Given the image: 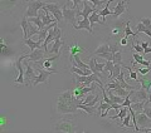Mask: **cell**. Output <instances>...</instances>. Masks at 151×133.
Instances as JSON below:
<instances>
[{
  "label": "cell",
  "instance_id": "obj_1",
  "mask_svg": "<svg viewBox=\"0 0 151 133\" xmlns=\"http://www.w3.org/2000/svg\"><path fill=\"white\" fill-rule=\"evenodd\" d=\"M82 103V99H78L74 96L73 91H65L59 94L57 102V112L59 114H74L78 109V104Z\"/></svg>",
  "mask_w": 151,
  "mask_h": 133
},
{
  "label": "cell",
  "instance_id": "obj_2",
  "mask_svg": "<svg viewBox=\"0 0 151 133\" xmlns=\"http://www.w3.org/2000/svg\"><path fill=\"white\" fill-rule=\"evenodd\" d=\"M74 82H76V85L81 84L83 83L86 87H88V85H91L92 83H97L100 87H102L103 83L102 80L100 79V77H98L97 74H89V75H79V74H74Z\"/></svg>",
  "mask_w": 151,
  "mask_h": 133
},
{
  "label": "cell",
  "instance_id": "obj_3",
  "mask_svg": "<svg viewBox=\"0 0 151 133\" xmlns=\"http://www.w3.org/2000/svg\"><path fill=\"white\" fill-rule=\"evenodd\" d=\"M45 5L44 0H30L29 5H28V9L24 15L27 18H30V16H38L39 15V9H43V6Z\"/></svg>",
  "mask_w": 151,
  "mask_h": 133
},
{
  "label": "cell",
  "instance_id": "obj_4",
  "mask_svg": "<svg viewBox=\"0 0 151 133\" xmlns=\"http://www.w3.org/2000/svg\"><path fill=\"white\" fill-rule=\"evenodd\" d=\"M28 56H29V54H23V55H20V58H18V59L15 60V63H14L15 68L18 69V72H19V77H18L15 80H14V82L18 83V84H25V79H24L25 69L23 68V63H22V61L24 60V59H27Z\"/></svg>",
  "mask_w": 151,
  "mask_h": 133
},
{
  "label": "cell",
  "instance_id": "obj_5",
  "mask_svg": "<svg viewBox=\"0 0 151 133\" xmlns=\"http://www.w3.org/2000/svg\"><path fill=\"white\" fill-rule=\"evenodd\" d=\"M149 92L144 88H139V89H134L130 91V98L132 103L134 102H146L149 99Z\"/></svg>",
  "mask_w": 151,
  "mask_h": 133
},
{
  "label": "cell",
  "instance_id": "obj_6",
  "mask_svg": "<svg viewBox=\"0 0 151 133\" xmlns=\"http://www.w3.org/2000/svg\"><path fill=\"white\" fill-rule=\"evenodd\" d=\"M38 68V74H37V78L34 80V83H33V87L37 84H39V83H47L48 82V78H49V75L50 74H53V73H57V70H48V69H44V68H42V66H37Z\"/></svg>",
  "mask_w": 151,
  "mask_h": 133
},
{
  "label": "cell",
  "instance_id": "obj_7",
  "mask_svg": "<svg viewBox=\"0 0 151 133\" xmlns=\"http://www.w3.org/2000/svg\"><path fill=\"white\" fill-rule=\"evenodd\" d=\"M55 132H65V133H70L76 131V124L74 122L68 121V119H62L59 121L54 127Z\"/></svg>",
  "mask_w": 151,
  "mask_h": 133
},
{
  "label": "cell",
  "instance_id": "obj_8",
  "mask_svg": "<svg viewBox=\"0 0 151 133\" xmlns=\"http://www.w3.org/2000/svg\"><path fill=\"white\" fill-rule=\"evenodd\" d=\"M43 9H47L48 11L53 14V16L55 18L57 21H60L63 19V10H60V4L58 3H50V4H45Z\"/></svg>",
  "mask_w": 151,
  "mask_h": 133
},
{
  "label": "cell",
  "instance_id": "obj_9",
  "mask_svg": "<svg viewBox=\"0 0 151 133\" xmlns=\"http://www.w3.org/2000/svg\"><path fill=\"white\" fill-rule=\"evenodd\" d=\"M62 10H63V19L65 21H68V23H70L72 25H76L77 23H76V16L78 15V9H76V8H73V9H68L67 6H63L62 8Z\"/></svg>",
  "mask_w": 151,
  "mask_h": 133
},
{
  "label": "cell",
  "instance_id": "obj_10",
  "mask_svg": "<svg viewBox=\"0 0 151 133\" xmlns=\"http://www.w3.org/2000/svg\"><path fill=\"white\" fill-rule=\"evenodd\" d=\"M35 78H37V74L34 73V69H33L32 63L28 60L27 63H25V75H24L25 85H33Z\"/></svg>",
  "mask_w": 151,
  "mask_h": 133
},
{
  "label": "cell",
  "instance_id": "obj_11",
  "mask_svg": "<svg viewBox=\"0 0 151 133\" xmlns=\"http://www.w3.org/2000/svg\"><path fill=\"white\" fill-rule=\"evenodd\" d=\"M127 8H129V0H120L117 5L112 9V15L115 18L121 16L127 10Z\"/></svg>",
  "mask_w": 151,
  "mask_h": 133
},
{
  "label": "cell",
  "instance_id": "obj_12",
  "mask_svg": "<svg viewBox=\"0 0 151 133\" xmlns=\"http://www.w3.org/2000/svg\"><path fill=\"white\" fill-rule=\"evenodd\" d=\"M73 28H74L76 30L86 29V30H88V31H89V34H92V33H93V28H92L91 21H89V18H83L82 20H79L76 25H73Z\"/></svg>",
  "mask_w": 151,
  "mask_h": 133
},
{
  "label": "cell",
  "instance_id": "obj_13",
  "mask_svg": "<svg viewBox=\"0 0 151 133\" xmlns=\"http://www.w3.org/2000/svg\"><path fill=\"white\" fill-rule=\"evenodd\" d=\"M44 54H45V51H43L40 48H37V49L30 51L28 59H29V61H40V60H43L45 58Z\"/></svg>",
  "mask_w": 151,
  "mask_h": 133
},
{
  "label": "cell",
  "instance_id": "obj_14",
  "mask_svg": "<svg viewBox=\"0 0 151 133\" xmlns=\"http://www.w3.org/2000/svg\"><path fill=\"white\" fill-rule=\"evenodd\" d=\"M96 10L93 6L89 5V3L87 1V0H84L83 1V10L78 13V15H82V18H89V15Z\"/></svg>",
  "mask_w": 151,
  "mask_h": 133
},
{
  "label": "cell",
  "instance_id": "obj_15",
  "mask_svg": "<svg viewBox=\"0 0 151 133\" xmlns=\"http://www.w3.org/2000/svg\"><path fill=\"white\" fill-rule=\"evenodd\" d=\"M24 44L27 46H29L30 51L37 48H43V40H39V39H38V41H34L32 40V38H28V39H24Z\"/></svg>",
  "mask_w": 151,
  "mask_h": 133
},
{
  "label": "cell",
  "instance_id": "obj_16",
  "mask_svg": "<svg viewBox=\"0 0 151 133\" xmlns=\"http://www.w3.org/2000/svg\"><path fill=\"white\" fill-rule=\"evenodd\" d=\"M150 123H151V119L147 116H146L145 112L137 113V124L141 126V128H142V127H147Z\"/></svg>",
  "mask_w": 151,
  "mask_h": 133
},
{
  "label": "cell",
  "instance_id": "obj_17",
  "mask_svg": "<svg viewBox=\"0 0 151 133\" xmlns=\"http://www.w3.org/2000/svg\"><path fill=\"white\" fill-rule=\"evenodd\" d=\"M20 26L23 29V34H24V39H28L29 38V20H28V18L24 15L23 19L20 20Z\"/></svg>",
  "mask_w": 151,
  "mask_h": 133
},
{
  "label": "cell",
  "instance_id": "obj_18",
  "mask_svg": "<svg viewBox=\"0 0 151 133\" xmlns=\"http://www.w3.org/2000/svg\"><path fill=\"white\" fill-rule=\"evenodd\" d=\"M70 72L73 74H79V75H89L92 74V70L91 69H83V68H79V66H76L73 65L70 68Z\"/></svg>",
  "mask_w": 151,
  "mask_h": 133
},
{
  "label": "cell",
  "instance_id": "obj_19",
  "mask_svg": "<svg viewBox=\"0 0 151 133\" xmlns=\"http://www.w3.org/2000/svg\"><path fill=\"white\" fill-rule=\"evenodd\" d=\"M135 33H136V35H137L139 33H145L149 38H151V30L145 24H142V23H139V24L136 25V31Z\"/></svg>",
  "mask_w": 151,
  "mask_h": 133
},
{
  "label": "cell",
  "instance_id": "obj_20",
  "mask_svg": "<svg viewBox=\"0 0 151 133\" xmlns=\"http://www.w3.org/2000/svg\"><path fill=\"white\" fill-rule=\"evenodd\" d=\"M100 14H98V10L96 9V10H94L91 15H89V21H91V24L93 25V24H105V21H101V19H100Z\"/></svg>",
  "mask_w": 151,
  "mask_h": 133
},
{
  "label": "cell",
  "instance_id": "obj_21",
  "mask_svg": "<svg viewBox=\"0 0 151 133\" xmlns=\"http://www.w3.org/2000/svg\"><path fill=\"white\" fill-rule=\"evenodd\" d=\"M127 113H129V107H122L121 109H120V112L117 113L116 116H112L111 117V119L112 121H116V119H124V118L127 116Z\"/></svg>",
  "mask_w": 151,
  "mask_h": 133
},
{
  "label": "cell",
  "instance_id": "obj_22",
  "mask_svg": "<svg viewBox=\"0 0 151 133\" xmlns=\"http://www.w3.org/2000/svg\"><path fill=\"white\" fill-rule=\"evenodd\" d=\"M63 45V41L60 40V39H57L53 41V46L48 50V53H54V54H59V49H60V46Z\"/></svg>",
  "mask_w": 151,
  "mask_h": 133
},
{
  "label": "cell",
  "instance_id": "obj_23",
  "mask_svg": "<svg viewBox=\"0 0 151 133\" xmlns=\"http://www.w3.org/2000/svg\"><path fill=\"white\" fill-rule=\"evenodd\" d=\"M28 20H29L30 23H33V24H35L39 29H43V28H45V25H44V23H43V20L40 19V16L38 15V16H30V18H28Z\"/></svg>",
  "mask_w": 151,
  "mask_h": 133
},
{
  "label": "cell",
  "instance_id": "obj_24",
  "mask_svg": "<svg viewBox=\"0 0 151 133\" xmlns=\"http://www.w3.org/2000/svg\"><path fill=\"white\" fill-rule=\"evenodd\" d=\"M108 51H111L110 50V44H101L98 48L94 50V53H93V55H100V54H102V53H108Z\"/></svg>",
  "mask_w": 151,
  "mask_h": 133
},
{
  "label": "cell",
  "instance_id": "obj_25",
  "mask_svg": "<svg viewBox=\"0 0 151 133\" xmlns=\"http://www.w3.org/2000/svg\"><path fill=\"white\" fill-rule=\"evenodd\" d=\"M145 103H146V102H134L130 107H131L132 109H134V111H135L136 113H141V112H144Z\"/></svg>",
  "mask_w": 151,
  "mask_h": 133
},
{
  "label": "cell",
  "instance_id": "obj_26",
  "mask_svg": "<svg viewBox=\"0 0 151 133\" xmlns=\"http://www.w3.org/2000/svg\"><path fill=\"white\" fill-rule=\"evenodd\" d=\"M139 82L141 83V85H142L141 88L146 89L147 92H151V80H149L147 78H145V77H141V79H139Z\"/></svg>",
  "mask_w": 151,
  "mask_h": 133
},
{
  "label": "cell",
  "instance_id": "obj_27",
  "mask_svg": "<svg viewBox=\"0 0 151 133\" xmlns=\"http://www.w3.org/2000/svg\"><path fill=\"white\" fill-rule=\"evenodd\" d=\"M0 43H1V54H3V55H9V54L13 53V50L8 48V45L5 44L4 39H0Z\"/></svg>",
  "mask_w": 151,
  "mask_h": 133
},
{
  "label": "cell",
  "instance_id": "obj_28",
  "mask_svg": "<svg viewBox=\"0 0 151 133\" xmlns=\"http://www.w3.org/2000/svg\"><path fill=\"white\" fill-rule=\"evenodd\" d=\"M131 113H130V111H129V113H127V116L124 118V119H122L120 123H119V124H117V126H122V127H131L130 126V119H131Z\"/></svg>",
  "mask_w": 151,
  "mask_h": 133
},
{
  "label": "cell",
  "instance_id": "obj_29",
  "mask_svg": "<svg viewBox=\"0 0 151 133\" xmlns=\"http://www.w3.org/2000/svg\"><path fill=\"white\" fill-rule=\"evenodd\" d=\"M84 49L83 48H79L78 44H74L73 46H70V49H69V53H70V58H73V54H77L79 53V51H83ZM73 61V60H72Z\"/></svg>",
  "mask_w": 151,
  "mask_h": 133
},
{
  "label": "cell",
  "instance_id": "obj_30",
  "mask_svg": "<svg viewBox=\"0 0 151 133\" xmlns=\"http://www.w3.org/2000/svg\"><path fill=\"white\" fill-rule=\"evenodd\" d=\"M124 65V64H115V66H113V72H112V77L111 78H117V75H119L121 72H122V69H121V66Z\"/></svg>",
  "mask_w": 151,
  "mask_h": 133
},
{
  "label": "cell",
  "instance_id": "obj_31",
  "mask_svg": "<svg viewBox=\"0 0 151 133\" xmlns=\"http://www.w3.org/2000/svg\"><path fill=\"white\" fill-rule=\"evenodd\" d=\"M112 61L115 64H122V53H121V50L116 51V53L113 54V60Z\"/></svg>",
  "mask_w": 151,
  "mask_h": 133
},
{
  "label": "cell",
  "instance_id": "obj_32",
  "mask_svg": "<svg viewBox=\"0 0 151 133\" xmlns=\"http://www.w3.org/2000/svg\"><path fill=\"white\" fill-rule=\"evenodd\" d=\"M131 23L129 21V23H127V24H126V26H125V35L126 36H135L136 35V33H134V31H132L131 30Z\"/></svg>",
  "mask_w": 151,
  "mask_h": 133
},
{
  "label": "cell",
  "instance_id": "obj_33",
  "mask_svg": "<svg viewBox=\"0 0 151 133\" xmlns=\"http://www.w3.org/2000/svg\"><path fill=\"white\" fill-rule=\"evenodd\" d=\"M106 85H107V89H116V88L121 87V84H120V82H119V80H117V79H115V80H113V82L107 83Z\"/></svg>",
  "mask_w": 151,
  "mask_h": 133
},
{
  "label": "cell",
  "instance_id": "obj_34",
  "mask_svg": "<svg viewBox=\"0 0 151 133\" xmlns=\"http://www.w3.org/2000/svg\"><path fill=\"white\" fill-rule=\"evenodd\" d=\"M83 1H84V0H83ZM87 1H91L92 5H93V8L96 9L97 6H100L101 4H107L108 0H87Z\"/></svg>",
  "mask_w": 151,
  "mask_h": 133
},
{
  "label": "cell",
  "instance_id": "obj_35",
  "mask_svg": "<svg viewBox=\"0 0 151 133\" xmlns=\"http://www.w3.org/2000/svg\"><path fill=\"white\" fill-rule=\"evenodd\" d=\"M131 45H132V48H134L137 53H140V54H144V48H142V45L141 44H136L135 41H132L131 43Z\"/></svg>",
  "mask_w": 151,
  "mask_h": 133
},
{
  "label": "cell",
  "instance_id": "obj_36",
  "mask_svg": "<svg viewBox=\"0 0 151 133\" xmlns=\"http://www.w3.org/2000/svg\"><path fill=\"white\" fill-rule=\"evenodd\" d=\"M150 102L149 101H146V103H145V108H144V112L146 113V116H147L150 119H151V106H150Z\"/></svg>",
  "mask_w": 151,
  "mask_h": 133
},
{
  "label": "cell",
  "instance_id": "obj_37",
  "mask_svg": "<svg viewBox=\"0 0 151 133\" xmlns=\"http://www.w3.org/2000/svg\"><path fill=\"white\" fill-rule=\"evenodd\" d=\"M125 68H127V69L130 70V78H131V79H134L135 82H137V83H139V77H137V73L134 72V70H131V68H130L129 65H125Z\"/></svg>",
  "mask_w": 151,
  "mask_h": 133
},
{
  "label": "cell",
  "instance_id": "obj_38",
  "mask_svg": "<svg viewBox=\"0 0 151 133\" xmlns=\"http://www.w3.org/2000/svg\"><path fill=\"white\" fill-rule=\"evenodd\" d=\"M132 56H134V60H135L137 64H141V63L144 61V56H142V55H140V53H137V51L132 54Z\"/></svg>",
  "mask_w": 151,
  "mask_h": 133
},
{
  "label": "cell",
  "instance_id": "obj_39",
  "mask_svg": "<svg viewBox=\"0 0 151 133\" xmlns=\"http://www.w3.org/2000/svg\"><path fill=\"white\" fill-rule=\"evenodd\" d=\"M151 70V66H141V68L137 69V72L141 74V75H146Z\"/></svg>",
  "mask_w": 151,
  "mask_h": 133
},
{
  "label": "cell",
  "instance_id": "obj_40",
  "mask_svg": "<svg viewBox=\"0 0 151 133\" xmlns=\"http://www.w3.org/2000/svg\"><path fill=\"white\" fill-rule=\"evenodd\" d=\"M97 96V94H91V93H88L87 94V96L86 97H84V99H83V101H82V103H84V104H87V103H89V102H91V101H93V99H94V97H96Z\"/></svg>",
  "mask_w": 151,
  "mask_h": 133
},
{
  "label": "cell",
  "instance_id": "obj_41",
  "mask_svg": "<svg viewBox=\"0 0 151 133\" xmlns=\"http://www.w3.org/2000/svg\"><path fill=\"white\" fill-rule=\"evenodd\" d=\"M140 23H142V24H145V25L147 26L149 29L151 30V19H150V18H142V19L140 20Z\"/></svg>",
  "mask_w": 151,
  "mask_h": 133
},
{
  "label": "cell",
  "instance_id": "obj_42",
  "mask_svg": "<svg viewBox=\"0 0 151 133\" xmlns=\"http://www.w3.org/2000/svg\"><path fill=\"white\" fill-rule=\"evenodd\" d=\"M110 50H111L112 54H115L116 51H120V45H117V44H110Z\"/></svg>",
  "mask_w": 151,
  "mask_h": 133
},
{
  "label": "cell",
  "instance_id": "obj_43",
  "mask_svg": "<svg viewBox=\"0 0 151 133\" xmlns=\"http://www.w3.org/2000/svg\"><path fill=\"white\" fill-rule=\"evenodd\" d=\"M132 104V101H131V98H130V96H127L126 98H125V101L122 102V106L124 107H130Z\"/></svg>",
  "mask_w": 151,
  "mask_h": 133
},
{
  "label": "cell",
  "instance_id": "obj_44",
  "mask_svg": "<svg viewBox=\"0 0 151 133\" xmlns=\"http://www.w3.org/2000/svg\"><path fill=\"white\" fill-rule=\"evenodd\" d=\"M70 1V0H67V4ZM72 1H73V6L76 8V9H78V6H79V3H81V1H83V0H72Z\"/></svg>",
  "mask_w": 151,
  "mask_h": 133
},
{
  "label": "cell",
  "instance_id": "obj_45",
  "mask_svg": "<svg viewBox=\"0 0 151 133\" xmlns=\"http://www.w3.org/2000/svg\"><path fill=\"white\" fill-rule=\"evenodd\" d=\"M127 38H129V36H126V35H125V36L120 40V44H121V45H126V44H127Z\"/></svg>",
  "mask_w": 151,
  "mask_h": 133
},
{
  "label": "cell",
  "instance_id": "obj_46",
  "mask_svg": "<svg viewBox=\"0 0 151 133\" xmlns=\"http://www.w3.org/2000/svg\"><path fill=\"white\" fill-rule=\"evenodd\" d=\"M140 132H151V127H142V128H140Z\"/></svg>",
  "mask_w": 151,
  "mask_h": 133
},
{
  "label": "cell",
  "instance_id": "obj_47",
  "mask_svg": "<svg viewBox=\"0 0 151 133\" xmlns=\"http://www.w3.org/2000/svg\"><path fill=\"white\" fill-rule=\"evenodd\" d=\"M140 44H141V45H142V48H144V50H145L146 48H147V46H150V44H149V43H147V41H141V43H140Z\"/></svg>",
  "mask_w": 151,
  "mask_h": 133
},
{
  "label": "cell",
  "instance_id": "obj_48",
  "mask_svg": "<svg viewBox=\"0 0 151 133\" xmlns=\"http://www.w3.org/2000/svg\"><path fill=\"white\" fill-rule=\"evenodd\" d=\"M149 53H151V46H147V48L144 50V55L145 54H149Z\"/></svg>",
  "mask_w": 151,
  "mask_h": 133
},
{
  "label": "cell",
  "instance_id": "obj_49",
  "mask_svg": "<svg viewBox=\"0 0 151 133\" xmlns=\"http://www.w3.org/2000/svg\"><path fill=\"white\" fill-rule=\"evenodd\" d=\"M119 33H120L119 28H115V29H112V34H119Z\"/></svg>",
  "mask_w": 151,
  "mask_h": 133
},
{
  "label": "cell",
  "instance_id": "obj_50",
  "mask_svg": "<svg viewBox=\"0 0 151 133\" xmlns=\"http://www.w3.org/2000/svg\"><path fill=\"white\" fill-rule=\"evenodd\" d=\"M147 101H149V102H150V103H151V96H150V97H149V99H147Z\"/></svg>",
  "mask_w": 151,
  "mask_h": 133
},
{
  "label": "cell",
  "instance_id": "obj_51",
  "mask_svg": "<svg viewBox=\"0 0 151 133\" xmlns=\"http://www.w3.org/2000/svg\"><path fill=\"white\" fill-rule=\"evenodd\" d=\"M25 1H30V0H25Z\"/></svg>",
  "mask_w": 151,
  "mask_h": 133
}]
</instances>
